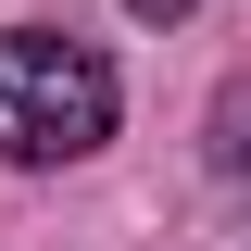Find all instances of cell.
I'll return each instance as SVG.
<instances>
[{"label":"cell","instance_id":"7a4b0ae2","mask_svg":"<svg viewBox=\"0 0 251 251\" xmlns=\"http://www.w3.org/2000/svg\"><path fill=\"white\" fill-rule=\"evenodd\" d=\"M138 13H163V25H176V13H188V0H138Z\"/></svg>","mask_w":251,"mask_h":251},{"label":"cell","instance_id":"6da1fadb","mask_svg":"<svg viewBox=\"0 0 251 251\" xmlns=\"http://www.w3.org/2000/svg\"><path fill=\"white\" fill-rule=\"evenodd\" d=\"M113 138V63L63 25H13L0 38V151L13 163H75Z\"/></svg>","mask_w":251,"mask_h":251}]
</instances>
